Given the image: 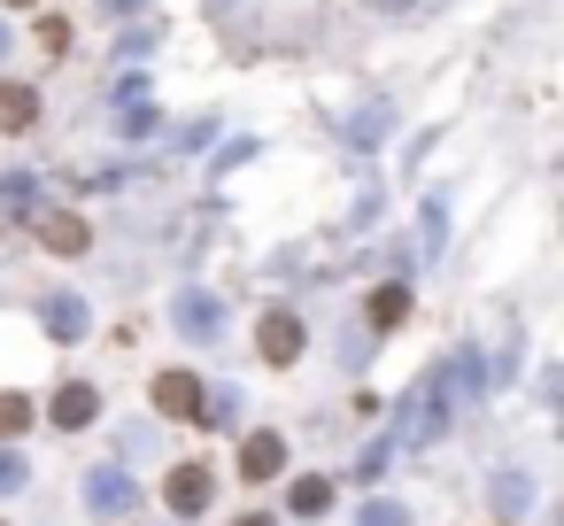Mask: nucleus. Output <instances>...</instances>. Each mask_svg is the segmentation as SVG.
<instances>
[{
	"label": "nucleus",
	"mask_w": 564,
	"mask_h": 526,
	"mask_svg": "<svg viewBox=\"0 0 564 526\" xmlns=\"http://www.w3.org/2000/svg\"><path fill=\"white\" fill-rule=\"evenodd\" d=\"M209 487H217V480H209V464H178L163 495H171V511H178V518H202V511H209Z\"/></svg>",
	"instance_id": "6"
},
{
	"label": "nucleus",
	"mask_w": 564,
	"mask_h": 526,
	"mask_svg": "<svg viewBox=\"0 0 564 526\" xmlns=\"http://www.w3.org/2000/svg\"><path fill=\"white\" fill-rule=\"evenodd\" d=\"M256 341H263L271 364H294V356H302V318H294V310H271V318L256 325Z\"/></svg>",
	"instance_id": "7"
},
{
	"label": "nucleus",
	"mask_w": 564,
	"mask_h": 526,
	"mask_svg": "<svg viewBox=\"0 0 564 526\" xmlns=\"http://www.w3.org/2000/svg\"><path fill=\"white\" fill-rule=\"evenodd\" d=\"M433 426H448V410H441L433 379H417V387H410V402H402V418H394V449H425V441H433Z\"/></svg>",
	"instance_id": "1"
},
{
	"label": "nucleus",
	"mask_w": 564,
	"mask_h": 526,
	"mask_svg": "<svg viewBox=\"0 0 564 526\" xmlns=\"http://www.w3.org/2000/svg\"><path fill=\"white\" fill-rule=\"evenodd\" d=\"M387 457H394V433H387V441H371V449H364V464H356V472H364V480H379V472H387Z\"/></svg>",
	"instance_id": "19"
},
{
	"label": "nucleus",
	"mask_w": 564,
	"mask_h": 526,
	"mask_svg": "<svg viewBox=\"0 0 564 526\" xmlns=\"http://www.w3.org/2000/svg\"><path fill=\"white\" fill-rule=\"evenodd\" d=\"M94 410H101V395H94L86 379H70V387L55 395V426H63V433H78V426H94Z\"/></svg>",
	"instance_id": "10"
},
{
	"label": "nucleus",
	"mask_w": 564,
	"mask_h": 526,
	"mask_svg": "<svg viewBox=\"0 0 564 526\" xmlns=\"http://www.w3.org/2000/svg\"><path fill=\"white\" fill-rule=\"evenodd\" d=\"M86 511H94V518H132V511H140V487H132V472H117V464H94V472H86Z\"/></svg>",
	"instance_id": "2"
},
{
	"label": "nucleus",
	"mask_w": 564,
	"mask_h": 526,
	"mask_svg": "<svg viewBox=\"0 0 564 526\" xmlns=\"http://www.w3.org/2000/svg\"><path fill=\"white\" fill-rule=\"evenodd\" d=\"M279 464H286V441L279 433H248L240 441V472L248 480H279Z\"/></svg>",
	"instance_id": "8"
},
{
	"label": "nucleus",
	"mask_w": 564,
	"mask_h": 526,
	"mask_svg": "<svg viewBox=\"0 0 564 526\" xmlns=\"http://www.w3.org/2000/svg\"><path fill=\"white\" fill-rule=\"evenodd\" d=\"M356 526H410V518H402V503H364Z\"/></svg>",
	"instance_id": "17"
},
{
	"label": "nucleus",
	"mask_w": 564,
	"mask_h": 526,
	"mask_svg": "<svg viewBox=\"0 0 564 526\" xmlns=\"http://www.w3.org/2000/svg\"><path fill=\"white\" fill-rule=\"evenodd\" d=\"M9 9H32V0H9Z\"/></svg>",
	"instance_id": "23"
},
{
	"label": "nucleus",
	"mask_w": 564,
	"mask_h": 526,
	"mask_svg": "<svg viewBox=\"0 0 564 526\" xmlns=\"http://www.w3.org/2000/svg\"><path fill=\"white\" fill-rule=\"evenodd\" d=\"M286 503H294L302 518H317V511L333 503V487H325V480H294V495H286Z\"/></svg>",
	"instance_id": "13"
},
{
	"label": "nucleus",
	"mask_w": 564,
	"mask_h": 526,
	"mask_svg": "<svg viewBox=\"0 0 564 526\" xmlns=\"http://www.w3.org/2000/svg\"><path fill=\"white\" fill-rule=\"evenodd\" d=\"M32 117H40L32 86H0V132H32Z\"/></svg>",
	"instance_id": "11"
},
{
	"label": "nucleus",
	"mask_w": 564,
	"mask_h": 526,
	"mask_svg": "<svg viewBox=\"0 0 564 526\" xmlns=\"http://www.w3.org/2000/svg\"><path fill=\"white\" fill-rule=\"evenodd\" d=\"M24 472H32V464H24L17 449H0V495H17V487H24Z\"/></svg>",
	"instance_id": "18"
},
{
	"label": "nucleus",
	"mask_w": 564,
	"mask_h": 526,
	"mask_svg": "<svg viewBox=\"0 0 564 526\" xmlns=\"http://www.w3.org/2000/svg\"><path fill=\"white\" fill-rule=\"evenodd\" d=\"M24 426H32V402L9 387V395H0V433H24Z\"/></svg>",
	"instance_id": "15"
},
{
	"label": "nucleus",
	"mask_w": 564,
	"mask_h": 526,
	"mask_svg": "<svg viewBox=\"0 0 564 526\" xmlns=\"http://www.w3.org/2000/svg\"><path fill=\"white\" fill-rule=\"evenodd\" d=\"M232 526H271V518H263V511H248V518H232Z\"/></svg>",
	"instance_id": "21"
},
{
	"label": "nucleus",
	"mask_w": 564,
	"mask_h": 526,
	"mask_svg": "<svg viewBox=\"0 0 564 526\" xmlns=\"http://www.w3.org/2000/svg\"><path fill=\"white\" fill-rule=\"evenodd\" d=\"M101 9H109V17H124V9H140V0H101Z\"/></svg>",
	"instance_id": "20"
},
{
	"label": "nucleus",
	"mask_w": 564,
	"mask_h": 526,
	"mask_svg": "<svg viewBox=\"0 0 564 526\" xmlns=\"http://www.w3.org/2000/svg\"><path fill=\"white\" fill-rule=\"evenodd\" d=\"M402 310H410V294H402V287H387V294H371V325H394Z\"/></svg>",
	"instance_id": "16"
},
{
	"label": "nucleus",
	"mask_w": 564,
	"mask_h": 526,
	"mask_svg": "<svg viewBox=\"0 0 564 526\" xmlns=\"http://www.w3.org/2000/svg\"><path fill=\"white\" fill-rule=\"evenodd\" d=\"M0 55H9V24H0Z\"/></svg>",
	"instance_id": "22"
},
{
	"label": "nucleus",
	"mask_w": 564,
	"mask_h": 526,
	"mask_svg": "<svg viewBox=\"0 0 564 526\" xmlns=\"http://www.w3.org/2000/svg\"><path fill=\"white\" fill-rule=\"evenodd\" d=\"M202 395H209V387H202L194 372H163V379H155V410H163V418H202Z\"/></svg>",
	"instance_id": "5"
},
{
	"label": "nucleus",
	"mask_w": 564,
	"mask_h": 526,
	"mask_svg": "<svg viewBox=\"0 0 564 526\" xmlns=\"http://www.w3.org/2000/svg\"><path fill=\"white\" fill-rule=\"evenodd\" d=\"M117 132H124V140H148V132H155V101H148L140 86L117 101Z\"/></svg>",
	"instance_id": "12"
},
{
	"label": "nucleus",
	"mask_w": 564,
	"mask_h": 526,
	"mask_svg": "<svg viewBox=\"0 0 564 526\" xmlns=\"http://www.w3.org/2000/svg\"><path fill=\"white\" fill-rule=\"evenodd\" d=\"M425 379H433V395H441V410H464V402L479 395V356H471V348H456V356H448L441 372H425Z\"/></svg>",
	"instance_id": "4"
},
{
	"label": "nucleus",
	"mask_w": 564,
	"mask_h": 526,
	"mask_svg": "<svg viewBox=\"0 0 564 526\" xmlns=\"http://www.w3.org/2000/svg\"><path fill=\"white\" fill-rule=\"evenodd\" d=\"M124 526H132V518H124Z\"/></svg>",
	"instance_id": "24"
},
{
	"label": "nucleus",
	"mask_w": 564,
	"mask_h": 526,
	"mask_svg": "<svg viewBox=\"0 0 564 526\" xmlns=\"http://www.w3.org/2000/svg\"><path fill=\"white\" fill-rule=\"evenodd\" d=\"M47 248H70V256H78V248H86V225H78V217H47Z\"/></svg>",
	"instance_id": "14"
},
{
	"label": "nucleus",
	"mask_w": 564,
	"mask_h": 526,
	"mask_svg": "<svg viewBox=\"0 0 564 526\" xmlns=\"http://www.w3.org/2000/svg\"><path fill=\"white\" fill-rule=\"evenodd\" d=\"M171 325H178L186 341H217V333H225V302L194 287V294H178V302H171Z\"/></svg>",
	"instance_id": "3"
},
{
	"label": "nucleus",
	"mask_w": 564,
	"mask_h": 526,
	"mask_svg": "<svg viewBox=\"0 0 564 526\" xmlns=\"http://www.w3.org/2000/svg\"><path fill=\"white\" fill-rule=\"evenodd\" d=\"M40 318H47V333H55V341H78V333L94 325L78 294H47V302H40Z\"/></svg>",
	"instance_id": "9"
}]
</instances>
